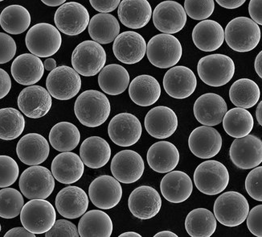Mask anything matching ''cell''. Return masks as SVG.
<instances>
[{"mask_svg":"<svg viewBox=\"0 0 262 237\" xmlns=\"http://www.w3.org/2000/svg\"><path fill=\"white\" fill-rule=\"evenodd\" d=\"M111 111V103L105 94L95 90L81 93L74 105L77 120L88 128L101 126L109 118Z\"/></svg>","mask_w":262,"mask_h":237,"instance_id":"cell-1","label":"cell"},{"mask_svg":"<svg viewBox=\"0 0 262 237\" xmlns=\"http://www.w3.org/2000/svg\"><path fill=\"white\" fill-rule=\"evenodd\" d=\"M260 27L248 17H237L227 25L225 39L232 50L247 53L253 50L260 41Z\"/></svg>","mask_w":262,"mask_h":237,"instance_id":"cell-2","label":"cell"},{"mask_svg":"<svg viewBox=\"0 0 262 237\" xmlns=\"http://www.w3.org/2000/svg\"><path fill=\"white\" fill-rule=\"evenodd\" d=\"M146 55L154 66L167 69L180 62L183 55V47L180 41L171 34H159L148 42Z\"/></svg>","mask_w":262,"mask_h":237,"instance_id":"cell-3","label":"cell"},{"mask_svg":"<svg viewBox=\"0 0 262 237\" xmlns=\"http://www.w3.org/2000/svg\"><path fill=\"white\" fill-rule=\"evenodd\" d=\"M249 212V203L239 192H225L214 203V214L216 220L226 227H237L243 224Z\"/></svg>","mask_w":262,"mask_h":237,"instance_id":"cell-4","label":"cell"},{"mask_svg":"<svg viewBox=\"0 0 262 237\" xmlns=\"http://www.w3.org/2000/svg\"><path fill=\"white\" fill-rule=\"evenodd\" d=\"M234 62L229 56L211 54L199 61V77L210 87H219L228 84L235 73Z\"/></svg>","mask_w":262,"mask_h":237,"instance_id":"cell-5","label":"cell"},{"mask_svg":"<svg viewBox=\"0 0 262 237\" xmlns=\"http://www.w3.org/2000/svg\"><path fill=\"white\" fill-rule=\"evenodd\" d=\"M25 43L32 54L39 57H49L60 49L62 37L58 28L47 23H39L29 29Z\"/></svg>","mask_w":262,"mask_h":237,"instance_id":"cell-6","label":"cell"},{"mask_svg":"<svg viewBox=\"0 0 262 237\" xmlns=\"http://www.w3.org/2000/svg\"><path fill=\"white\" fill-rule=\"evenodd\" d=\"M106 53L101 44L84 41L79 44L72 54V65L79 74L93 77L105 67Z\"/></svg>","mask_w":262,"mask_h":237,"instance_id":"cell-7","label":"cell"},{"mask_svg":"<svg viewBox=\"0 0 262 237\" xmlns=\"http://www.w3.org/2000/svg\"><path fill=\"white\" fill-rule=\"evenodd\" d=\"M229 173L224 164L217 161H206L197 166L194 173V183L203 194H221L229 183Z\"/></svg>","mask_w":262,"mask_h":237,"instance_id":"cell-8","label":"cell"},{"mask_svg":"<svg viewBox=\"0 0 262 237\" xmlns=\"http://www.w3.org/2000/svg\"><path fill=\"white\" fill-rule=\"evenodd\" d=\"M56 213L52 203L45 200H31L20 213L22 225L34 234L46 233L53 228Z\"/></svg>","mask_w":262,"mask_h":237,"instance_id":"cell-9","label":"cell"},{"mask_svg":"<svg viewBox=\"0 0 262 237\" xmlns=\"http://www.w3.org/2000/svg\"><path fill=\"white\" fill-rule=\"evenodd\" d=\"M19 185L21 193L28 200H46L54 190V177L46 167L31 166L23 172Z\"/></svg>","mask_w":262,"mask_h":237,"instance_id":"cell-10","label":"cell"},{"mask_svg":"<svg viewBox=\"0 0 262 237\" xmlns=\"http://www.w3.org/2000/svg\"><path fill=\"white\" fill-rule=\"evenodd\" d=\"M46 87L52 97L64 101L71 100L78 94L81 88V79L73 68L59 66L49 73L46 79Z\"/></svg>","mask_w":262,"mask_h":237,"instance_id":"cell-11","label":"cell"},{"mask_svg":"<svg viewBox=\"0 0 262 237\" xmlns=\"http://www.w3.org/2000/svg\"><path fill=\"white\" fill-rule=\"evenodd\" d=\"M90 13L82 4L69 2L62 4L55 13L54 21L60 32L68 36L82 33L90 24Z\"/></svg>","mask_w":262,"mask_h":237,"instance_id":"cell-12","label":"cell"},{"mask_svg":"<svg viewBox=\"0 0 262 237\" xmlns=\"http://www.w3.org/2000/svg\"><path fill=\"white\" fill-rule=\"evenodd\" d=\"M232 163L242 169L257 167L262 162V141L256 135L236 138L229 149Z\"/></svg>","mask_w":262,"mask_h":237,"instance_id":"cell-13","label":"cell"},{"mask_svg":"<svg viewBox=\"0 0 262 237\" xmlns=\"http://www.w3.org/2000/svg\"><path fill=\"white\" fill-rule=\"evenodd\" d=\"M89 195L95 207L109 210L116 207L122 200V186L115 177L102 175L91 183L89 187Z\"/></svg>","mask_w":262,"mask_h":237,"instance_id":"cell-14","label":"cell"},{"mask_svg":"<svg viewBox=\"0 0 262 237\" xmlns=\"http://www.w3.org/2000/svg\"><path fill=\"white\" fill-rule=\"evenodd\" d=\"M142 132L140 121L130 113H120L115 115L108 126L111 141L121 147L135 145L140 139Z\"/></svg>","mask_w":262,"mask_h":237,"instance_id":"cell-15","label":"cell"},{"mask_svg":"<svg viewBox=\"0 0 262 237\" xmlns=\"http://www.w3.org/2000/svg\"><path fill=\"white\" fill-rule=\"evenodd\" d=\"M153 23L159 32L177 33L185 26L187 13L181 4L167 0L160 3L154 10Z\"/></svg>","mask_w":262,"mask_h":237,"instance_id":"cell-16","label":"cell"},{"mask_svg":"<svg viewBox=\"0 0 262 237\" xmlns=\"http://www.w3.org/2000/svg\"><path fill=\"white\" fill-rule=\"evenodd\" d=\"M111 169L118 182L130 184L142 177L145 170L144 161L135 151L122 150L113 157Z\"/></svg>","mask_w":262,"mask_h":237,"instance_id":"cell-17","label":"cell"},{"mask_svg":"<svg viewBox=\"0 0 262 237\" xmlns=\"http://www.w3.org/2000/svg\"><path fill=\"white\" fill-rule=\"evenodd\" d=\"M128 207L134 216L139 220H150L157 215L162 207L159 192L151 186H142L132 191Z\"/></svg>","mask_w":262,"mask_h":237,"instance_id":"cell-18","label":"cell"},{"mask_svg":"<svg viewBox=\"0 0 262 237\" xmlns=\"http://www.w3.org/2000/svg\"><path fill=\"white\" fill-rule=\"evenodd\" d=\"M52 103V95L48 90L36 85L22 90L18 97V107L28 118H39L47 115Z\"/></svg>","mask_w":262,"mask_h":237,"instance_id":"cell-19","label":"cell"},{"mask_svg":"<svg viewBox=\"0 0 262 237\" xmlns=\"http://www.w3.org/2000/svg\"><path fill=\"white\" fill-rule=\"evenodd\" d=\"M163 87L171 98L184 100L195 92L197 79L192 70L186 66L171 68L163 77Z\"/></svg>","mask_w":262,"mask_h":237,"instance_id":"cell-20","label":"cell"},{"mask_svg":"<svg viewBox=\"0 0 262 237\" xmlns=\"http://www.w3.org/2000/svg\"><path fill=\"white\" fill-rule=\"evenodd\" d=\"M146 45L142 35L127 31L117 36L113 45V51L119 62L124 64L134 65L144 58Z\"/></svg>","mask_w":262,"mask_h":237,"instance_id":"cell-21","label":"cell"},{"mask_svg":"<svg viewBox=\"0 0 262 237\" xmlns=\"http://www.w3.org/2000/svg\"><path fill=\"white\" fill-rule=\"evenodd\" d=\"M188 145L193 154L201 159H209L219 153L222 147V137L212 127H198L188 138Z\"/></svg>","mask_w":262,"mask_h":237,"instance_id":"cell-22","label":"cell"},{"mask_svg":"<svg viewBox=\"0 0 262 237\" xmlns=\"http://www.w3.org/2000/svg\"><path fill=\"white\" fill-rule=\"evenodd\" d=\"M193 111L199 123L206 126H216L223 121L228 106L219 94L207 93L197 98Z\"/></svg>","mask_w":262,"mask_h":237,"instance_id":"cell-23","label":"cell"},{"mask_svg":"<svg viewBox=\"0 0 262 237\" xmlns=\"http://www.w3.org/2000/svg\"><path fill=\"white\" fill-rule=\"evenodd\" d=\"M145 128L149 135L157 139H166L176 132L178 118L170 107L158 106L148 111L145 117Z\"/></svg>","mask_w":262,"mask_h":237,"instance_id":"cell-24","label":"cell"},{"mask_svg":"<svg viewBox=\"0 0 262 237\" xmlns=\"http://www.w3.org/2000/svg\"><path fill=\"white\" fill-rule=\"evenodd\" d=\"M56 207L59 214L69 220L82 216L89 207V198L78 186H67L56 198Z\"/></svg>","mask_w":262,"mask_h":237,"instance_id":"cell-25","label":"cell"},{"mask_svg":"<svg viewBox=\"0 0 262 237\" xmlns=\"http://www.w3.org/2000/svg\"><path fill=\"white\" fill-rule=\"evenodd\" d=\"M49 142L40 134H27L17 144V156L28 166H38L43 163L49 157Z\"/></svg>","mask_w":262,"mask_h":237,"instance_id":"cell-26","label":"cell"},{"mask_svg":"<svg viewBox=\"0 0 262 237\" xmlns=\"http://www.w3.org/2000/svg\"><path fill=\"white\" fill-rule=\"evenodd\" d=\"M11 72L16 83L24 86H32L43 77L45 66L39 56L32 53H24L13 61Z\"/></svg>","mask_w":262,"mask_h":237,"instance_id":"cell-27","label":"cell"},{"mask_svg":"<svg viewBox=\"0 0 262 237\" xmlns=\"http://www.w3.org/2000/svg\"><path fill=\"white\" fill-rule=\"evenodd\" d=\"M51 169L59 183L73 184L82 177L84 166L81 156L74 152H63L53 159Z\"/></svg>","mask_w":262,"mask_h":237,"instance_id":"cell-28","label":"cell"},{"mask_svg":"<svg viewBox=\"0 0 262 237\" xmlns=\"http://www.w3.org/2000/svg\"><path fill=\"white\" fill-rule=\"evenodd\" d=\"M160 190L165 200L170 203H183L192 194V181L184 172L172 170L162 179Z\"/></svg>","mask_w":262,"mask_h":237,"instance_id":"cell-29","label":"cell"},{"mask_svg":"<svg viewBox=\"0 0 262 237\" xmlns=\"http://www.w3.org/2000/svg\"><path fill=\"white\" fill-rule=\"evenodd\" d=\"M148 165L154 171L167 173L174 170L180 162V152L176 145L169 141H159L148 150Z\"/></svg>","mask_w":262,"mask_h":237,"instance_id":"cell-30","label":"cell"},{"mask_svg":"<svg viewBox=\"0 0 262 237\" xmlns=\"http://www.w3.org/2000/svg\"><path fill=\"white\" fill-rule=\"evenodd\" d=\"M118 15L124 26L139 29L150 21L151 6L147 0H122L118 6Z\"/></svg>","mask_w":262,"mask_h":237,"instance_id":"cell-31","label":"cell"},{"mask_svg":"<svg viewBox=\"0 0 262 237\" xmlns=\"http://www.w3.org/2000/svg\"><path fill=\"white\" fill-rule=\"evenodd\" d=\"M192 41L200 50L213 52L225 42V31L219 23L204 19L195 25L192 31Z\"/></svg>","mask_w":262,"mask_h":237,"instance_id":"cell-32","label":"cell"},{"mask_svg":"<svg viewBox=\"0 0 262 237\" xmlns=\"http://www.w3.org/2000/svg\"><path fill=\"white\" fill-rule=\"evenodd\" d=\"M131 100L141 107H149L156 104L161 95V87L157 79L150 75L135 77L129 87Z\"/></svg>","mask_w":262,"mask_h":237,"instance_id":"cell-33","label":"cell"},{"mask_svg":"<svg viewBox=\"0 0 262 237\" xmlns=\"http://www.w3.org/2000/svg\"><path fill=\"white\" fill-rule=\"evenodd\" d=\"M80 156L87 167L100 169L105 166L111 159V146L103 138L90 136L81 144Z\"/></svg>","mask_w":262,"mask_h":237,"instance_id":"cell-34","label":"cell"},{"mask_svg":"<svg viewBox=\"0 0 262 237\" xmlns=\"http://www.w3.org/2000/svg\"><path fill=\"white\" fill-rule=\"evenodd\" d=\"M79 235L81 237H110L113 222L109 214L100 210L84 213L79 221Z\"/></svg>","mask_w":262,"mask_h":237,"instance_id":"cell-35","label":"cell"},{"mask_svg":"<svg viewBox=\"0 0 262 237\" xmlns=\"http://www.w3.org/2000/svg\"><path fill=\"white\" fill-rule=\"evenodd\" d=\"M89 33L93 41L107 45L116 39L120 32V25L116 17L109 13L94 15L89 24Z\"/></svg>","mask_w":262,"mask_h":237,"instance_id":"cell-36","label":"cell"},{"mask_svg":"<svg viewBox=\"0 0 262 237\" xmlns=\"http://www.w3.org/2000/svg\"><path fill=\"white\" fill-rule=\"evenodd\" d=\"M98 84L105 94L118 95L122 94L129 87V73L120 65H108L100 72Z\"/></svg>","mask_w":262,"mask_h":237,"instance_id":"cell-37","label":"cell"},{"mask_svg":"<svg viewBox=\"0 0 262 237\" xmlns=\"http://www.w3.org/2000/svg\"><path fill=\"white\" fill-rule=\"evenodd\" d=\"M215 214L206 208H196L187 214L185 228L192 237H210L216 230Z\"/></svg>","mask_w":262,"mask_h":237,"instance_id":"cell-38","label":"cell"},{"mask_svg":"<svg viewBox=\"0 0 262 237\" xmlns=\"http://www.w3.org/2000/svg\"><path fill=\"white\" fill-rule=\"evenodd\" d=\"M222 122L226 133L233 138H242L249 135L254 125L251 113L237 107L227 111Z\"/></svg>","mask_w":262,"mask_h":237,"instance_id":"cell-39","label":"cell"},{"mask_svg":"<svg viewBox=\"0 0 262 237\" xmlns=\"http://www.w3.org/2000/svg\"><path fill=\"white\" fill-rule=\"evenodd\" d=\"M81 141V133L76 125L70 122L56 124L51 129L49 142L59 152H70L77 148Z\"/></svg>","mask_w":262,"mask_h":237,"instance_id":"cell-40","label":"cell"},{"mask_svg":"<svg viewBox=\"0 0 262 237\" xmlns=\"http://www.w3.org/2000/svg\"><path fill=\"white\" fill-rule=\"evenodd\" d=\"M258 85L249 78L238 79L231 86L229 98L236 107L249 109L254 107L260 98Z\"/></svg>","mask_w":262,"mask_h":237,"instance_id":"cell-41","label":"cell"},{"mask_svg":"<svg viewBox=\"0 0 262 237\" xmlns=\"http://www.w3.org/2000/svg\"><path fill=\"white\" fill-rule=\"evenodd\" d=\"M29 11L21 5H11L0 14V25L6 32L19 35L25 32L31 25Z\"/></svg>","mask_w":262,"mask_h":237,"instance_id":"cell-42","label":"cell"},{"mask_svg":"<svg viewBox=\"0 0 262 237\" xmlns=\"http://www.w3.org/2000/svg\"><path fill=\"white\" fill-rule=\"evenodd\" d=\"M25 129V118L19 110L12 107L0 109V139H16Z\"/></svg>","mask_w":262,"mask_h":237,"instance_id":"cell-43","label":"cell"},{"mask_svg":"<svg viewBox=\"0 0 262 237\" xmlns=\"http://www.w3.org/2000/svg\"><path fill=\"white\" fill-rule=\"evenodd\" d=\"M25 205V200L19 190L6 188L0 190V217L11 220L18 216Z\"/></svg>","mask_w":262,"mask_h":237,"instance_id":"cell-44","label":"cell"},{"mask_svg":"<svg viewBox=\"0 0 262 237\" xmlns=\"http://www.w3.org/2000/svg\"><path fill=\"white\" fill-rule=\"evenodd\" d=\"M184 9L191 19L204 21L213 13L215 3L214 0H185Z\"/></svg>","mask_w":262,"mask_h":237,"instance_id":"cell-45","label":"cell"},{"mask_svg":"<svg viewBox=\"0 0 262 237\" xmlns=\"http://www.w3.org/2000/svg\"><path fill=\"white\" fill-rule=\"evenodd\" d=\"M19 169L13 158L0 155V188L12 186L19 177Z\"/></svg>","mask_w":262,"mask_h":237,"instance_id":"cell-46","label":"cell"},{"mask_svg":"<svg viewBox=\"0 0 262 237\" xmlns=\"http://www.w3.org/2000/svg\"><path fill=\"white\" fill-rule=\"evenodd\" d=\"M246 190L252 199L262 202V166L253 168L246 179Z\"/></svg>","mask_w":262,"mask_h":237,"instance_id":"cell-47","label":"cell"},{"mask_svg":"<svg viewBox=\"0 0 262 237\" xmlns=\"http://www.w3.org/2000/svg\"><path fill=\"white\" fill-rule=\"evenodd\" d=\"M46 237H78V228L69 220H58L53 228L45 233Z\"/></svg>","mask_w":262,"mask_h":237,"instance_id":"cell-48","label":"cell"},{"mask_svg":"<svg viewBox=\"0 0 262 237\" xmlns=\"http://www.w3.org/2000/svg\"><path fill=\"white\" fill-rule=\"evenodd\" d=\"M16 44L8 34L0 32V65L6 64L14 58L16 53Z\"/></svg>","mask_w":262,"mask_h":237,"instance_id":"cell-49","label":"cell"},{"mask_svg":"<svg viewBox=\"0 0 262 237\" xmlns=\"http://www.w3.org/2000/svg\"><path fill=\"white\" fill-rule=\"evenodd\" d=\"M246 220L249 231L256 236L262 237V204L253 207Z\"/></svg>","mask_w":262,"mask_h":237,"instance_id":"cell-50","label":"cell"},{"mask_svg":"<svg viewBox=\"0 0 262 237\" xmlns=\"http://www.w3.org/2000/svg\"><path fill=\"white\" fill-rule=\"evenodd\" d=\"M90 3L96 11L101 13H110L118 8L121 0H90Z\"/></svg>","mask_w":262,"mask_h":237,"instance_id":"cell-51","label":"cell"},{"mask_svg":"<svg viewBox=\"0 0 262 237\" xmlns=\"http://www.w3.org/2000/svg\"><path fill=\"white\" fill-rule=\"evenodd\" d=\"M249 13L254 22L262 26V0H250Z\"/></svg>","mask_w":262,"mask_h":237,"instance_id":"cell-52","label":"cell"},{"mask_svg":"<svg viewBox=\"0 0 262 237\" xmlns=\"http://www.w3.org/2000/svg\"><path fill=\"white\" fill-rule=\"evenodd\" d=\"M11 89V80L8 72L0 68V100L8 95Z\"/></svg>","mask_w":262,"mask_h":237,"instance_id":"cell-53","label":"cell"},{"mask_svg":"<svg viewBox=\"0 0 262 237\" xmlns=\"http://www.w3.org/2000/svg\"><path fill=\"white\" fill-rule=\"evenodd\" d=\"M5 237H35L36 234L32 233L30 231L27 230L26 228H14L12 229L9 230L7 233L4 235Z\"/></svg>","mask_w":262,"mask_h":237,"instance_id":"cell-54","label":"cell"},{"mask_svg":"<svg viewBox=\"0 0 262 237\" xmlns=\"http://www.w3.org/2000/svg\"><path fill=\"white\" fill-rule=\"evenodd\" d=\"M221 7L227 9H236L240 8L246 0H215Z\"/></svg>","mask_w":262,"mask_h":237,"instance_id":"cell-55","label":"cell"},{"mask_svg":"<svg viewBox=\"0 0 262 237\" xmlns=\"http://www.w3.org/2000/svg\"><path fill=\"white\" fill-rule=\"evenodd\" d=\"M254 68L257 75L262 79V51H260L255 59Z\"/></svg>","mask_w":262,"mask_h":237,"instance_id":"cell-56","label":"cell"},{"mask_svg":"<svg viewBox=\"0 0 262 237\" xmlns=\"http://www.w3.org/2000/svg\"><path fill=\"white\" fill-rule=\"evenodd\" d=\"M43 66H45V69L48 71H52L56 68V62L55 59L53 58H48L43 62Z\"/></svg>","mask_w":262,"mask_h":237,"instance_id":"cell-57","label":"cell"},{"mask_svg":"<svg viewBox=\"0 0 262 237\" xmlns=\"http://www.w3.org/2000/svg\"><path fill=\"white\" fill-rule=\"evenodd\" d=\"M41 2L49 7H58L64 4L66 0H41Z\"/></svg>","mask_w":262,"mask_h":237,"instance_id":"cell-58","label":"cell"},{"mask_svg":"<svg viewBox=\"0 0 262 237\" xmlns=\"http://www.w3.org/2000/svg\"><path fill=\"white\" fill-rule=\"evenodd\" d=\"M256 116H257V122L262 127V100L259 103L256 111Z\"/></svg>","mask_w":262,"mask_h":237,"instance_id":"cell-59","label":"cell"},{"mask_svg":"<svg viewBox=\"0 0 262 237\" xmlns=\"http://www.w3.org/2000/svg\"><path fill=\"white\" fill-rule=\"evenodd\" d=\"M155 237H178V235L174 234L172 231H163L155 235Z\"/></svg>","mask_w":262,"mask_h":237,"instance_id":"cell-60","label":"cell"},{"mask_svg":"<svg viewBox=\"0 0 262 237\" xmlns=\"http://www.w3.org/2000/svg\"><path fill=\"white\" fill-rule=\"evenodd\" d=\"M120 237H141L142 235L140 234L137 233V232H135V231H127V232H125V233L121 234L119 235Z\"/></svg>","mask_w":262,"mask_h":237,"instance_id":"cell-61","label":"cell"},{"mask_svg":"<svg viewBox=\"0 0 262 237\" xmlns=\"http://www.w3.org/2000/svg\"><path fill=\"white\" fill-rule=\"evenodd\" d=\"M1 229H2V228H1V224H0V232H1Z\"/></svg>","mask_w":262,"mask_h":237,"instance_id":"cell-62","label":"cell"},{"mask_svg":"<svg viewBox=\"0 0 262 237\" xmlns=\"http://www.w3.org/2000/svg\"><path fill=\"white\" fill-rule=\"evenodd\" d=\"M2 1H4V0H0V2H2Z\"/></svg>","mask_w":262,"mask_h":237,"instance_id":"cell-63","label":"cell"}]
</instances>
